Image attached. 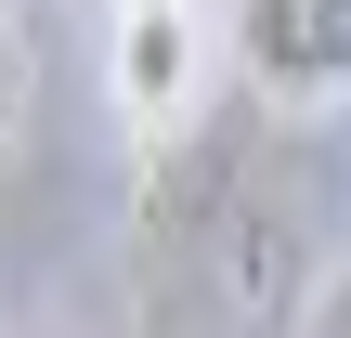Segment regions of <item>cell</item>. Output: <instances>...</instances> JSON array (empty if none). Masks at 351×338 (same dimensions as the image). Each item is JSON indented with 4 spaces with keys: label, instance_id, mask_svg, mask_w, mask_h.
Segmentation results:
<instances>
[{
    "label": "cell",
    "instance_id": "obj_5",
    "mask_svg": "<svg viewBox=\"0 0 351 338\" xmlns=\"http://www.w3.org/2000/svg\"><path fill=\"white\" fill-rule=\"evenodd\" d=\"M300 338H351V274H326V300H313V326Z\"/></svg>",
    "mask_w": 351,
    "mask_h": 338
},
{
    "label": "cell",
    "instance_id": "obj_3",
    "mask_svg": "<svg viewBox=\"0 0 351 338\" xmlns=\"http://www.w3.org/2000/svg\"><path fill=\"white\" fill-rule=\"evenodd\" d=\"M234 78L287 117L351 104V0H234Z\"/></svg>",
    "mask_w": 351,
    "mask_h": 338
},
{
    "label": "cell",
    "instance_id": "obj_2",
    "mask_svg": "<svg viewBox=\"0 0 351 338\" xmlns=\"http://www.w3.org/2000/svg\"><path fill=\"white\" fill-rule=\"evenodd\" d=\"M117 13V39H104V78H117V117H130V143H169V130H195L221 91H208V13L195 0H104Z\"/></svg>",
    "mask_w": 351,
    "mask_h": 338
},
{
    "label": "cell",
    "instance_id": "obj_1",
    "mask_svg": "<svg viewBox=\"0 0 351 338\" xmlns=\"http://www.w3.org/2000/svg\"><path fill=\"white\" fill-rule=\"evenodd\" d=\"M313 300H326V169L274 91H221L195 130L143 143L130 195L143 338H300Z\"/></svg>",
    "mask_w": 351,
    "mask_h": 338
},
{
    "label": "cell",
    "instance_id": "obj_4",
    "mask_svg": "<svg viewBox=\"0 0 351 338\" xmlns=\"http://www.w3.org/2000/svg\"><path fill=\"white\" fill-rule=\"evenodd\" d=\"M13 130H26V39H13V13H0V156H13Z\"/></svg>",
    "mask_w": 351,
    "mask_h": 338
}]
</instances>
